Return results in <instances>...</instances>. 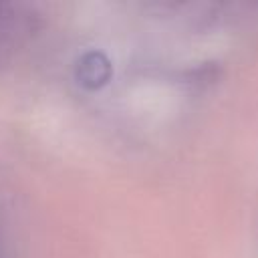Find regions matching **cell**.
<instances>
[{
  "instance_id": "cell-1",
  "label": "cell",
  "mask_w": 258,
  "mask_h": 258,
  "mask_svg": "<svg viewBox=\"0 0 258 258\" xmlns=\"http://www.w3.org/2000/svg\"><path fill=\"white\" fill-rule=\"evenodd\" d=\"M79 75H81V79H83L85 85L97 87V85H101V83L107 79V75H109V64H107V60H105L101 54L91 52V54H87V56L81 60Z\"/></svg>"
}]
</instances>
